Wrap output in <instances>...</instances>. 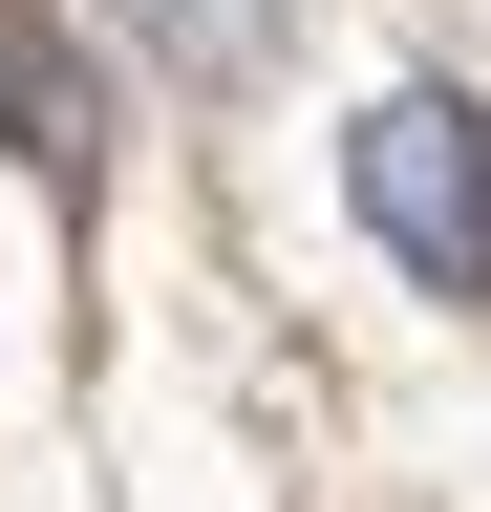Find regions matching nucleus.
Returning <instances> with one entry per match:
<instances>
[{
  "label": "nucleus",
  "instance_id": "nucleus-1",
  "mask_svg": "<svg viewBox=\"0 0 491 512\" xmlns=\"http://www.w3.org/2000/svg\"><path fill=\"white\" fill-rule=\"evenodd\" d=\"M342 214L385 235L427 299H491V107H449V86H363V107H342Z\"/></svg>",
  "mask_w": 491,
  "mask_h": 512
}]
</instances>
